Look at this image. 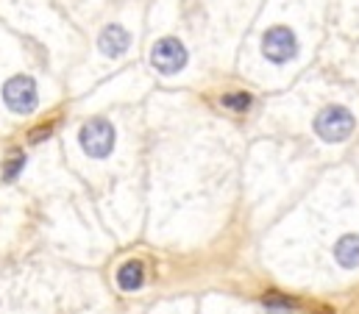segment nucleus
Returning a JSON list of instances; mask_svg holds the SVG:
<instances>
[{"label": "nucleus", "mask_w": 359, "mask_h": 314, "mask_svg": "<svg viewBox=\"0 0 359 314\" xmlns=\"http://www.w3.org/2000/svg\"><path fill=\"white\" fill-rule=\"evenodd\" d=\"M357 128L354 114L346 106H326L318 117H315V134L323 142H346Z\"/></svg>", "instance_id": "nucleus-1"}, {"label": "nucleus", "mask_w": 359, "mask_h": 314, "mask_svg": "<svg viewBox=\"0 0 359 314\" xmlns=\"http://www.w3.org/2000/svg\"><path fill=\"white\" fill-rule=\"evenodd\" d=\"M114 125L103 117H92L81 125L79 131V142H81V151L92 158H106L111 151H114Z\"/></svg>", "instance_id": "nucleus-2"}, {"label": "nucleus", "mask_w": 359, "mask_h": 314, "mask_svg": "<svg viewBox=\"0 0 359 314\" xmlns=\"http://www.w3.org/2000/svg\"><path fill=\"white\" fill-rule=\"evenodd\" d=\"M3 103L14 111V114H31L39 103V92L31 76H14L6 81L3 86Z\"/></svg>", "instance_id": "nucleus-3"}, {"label": "nucleus", "mask_w": 359, "mask_h": 314, "mask_svg": "<svg viewBox=\"0 0 359 314\" xmlns=\"http://www.w3.org/2000/svg\"><path fill=\"white\" fill-rule=\"evenodd\" d=\"M262 53H265V59L273 62V64H284V62L295 59L298 39H295V34L290 28L273 25V28L265 31V36H262Z\"/></svg>", "instance_id": "nucleus-4"}, {"label": "nucleus", "mask_w": 359, "mask_h": 314, "mask_svg": "<svg viewBox=\"0 0 359 314\" xmlns=\"http://www.w3.org/2000/svg\"><path fill=\"white\" fill-rule=\"evenodd\" d=\"M151 64L162 76H173L187 64V48L181 45L176 36H165L151 48Z\"/></svg>", "instance_id": "nucleus-5"}, {"label": "nucleus", "mask_w": 359, "mask_h": 314, "mask_svg": "<svg viewBox=\"0 0 359 314\" xmlns=\"http://www.w3.org/2000/svg\"><path fill=\"white\" fill-rule=\"evenodd\" d=\"M97 45H100L103 56L117 59V56H123V53L128 50L131 36H128V31H126L123 25H106L103 34H100V39H97Z\"/></svg>", "instance_id": "nucleus-6"}, {"label": "nucleus", "mask_w": 359, "mask_h": 314, "mask_svg": "<svg viewBox=\"0 0 359 314\" xmlns=\"http://www.w3.org/2000/svg\"><path fill=\"white\" fill-rule=\"evenodd\" d=\"M334 259L346 270L359 267V234H346L334 242Z\"/></svg>", "instance_id": "nucleus-7"}, {"label": "nucleus", "mask_w": 359, "mask_h": 314, "mask_svg": "<svg viewBox=\"0 0 359 314\" xmlns=\"http://www.w3.org/2000/svg\"><path fill=\"white\" fill-rule=\"evenodd\" d=\"M117 284L123 292H134L145 284V267L142 261H126L120 270H117Z\"/></svg>", "instance_id": "nucleus-8"}, {"label": "nucleus", "mask_w": 359, "mask_h": 314, "mask_svg": "<svg viewBox=\"0 0 359 314\" xmlns=\"http://www.w3.org/2000/svg\"><path fill=\"white\" fill-rule=\"evenodd\" d=\"M223 106L231 109V111H248V106H251V95H248V92H231V95L223 97Z\"/></svg>", "instance_id": "nucleus-9"}, {"label": "nucleus", "mask_w": 359, "mask_h": 314, "mask_svg": "<svg viewBox=\"0 0 359 314\" xmlns=\"http://www.w3.org/2000/svg\"><path fill=\"white\" fill-rule=\"evenodd\" d=\"M265 306L270 314H292V301H287L281 295H265Z\"/></svg>", "instance_id": "nucleus-10"}, {"label": "nucleus", "mask_w": 359, "mask_h": 314, "mask_svg": "<svg viewBox=\"0 0 359 314\" xmlns=\"http://www.w3.org/2000/svg\"><path fill=\"white\" fill-rule=\"evenodd\" d=\"M25 167V156L22 153H14V156L8 158V164H6V170H3V175H6V181H14L17 178V172Z\"/></svg>", "instance_id": "nucleus-11"}, {"label": "nucleus", "mask_w": 359, "mask_h": 314, "mask_svg": "<svg viewBox=\"0 0 359 314\" xmlns=\"http://www.w3.org/2000/svg\"><path fill=\"white\" fill-rule=\"evenodd\" d=\"M50 131H53V125H42V128H36V131L31 134V142H42L45 137H50Z\"/></svg>", "instance_id": "nucleus-12"}]
</instances>
